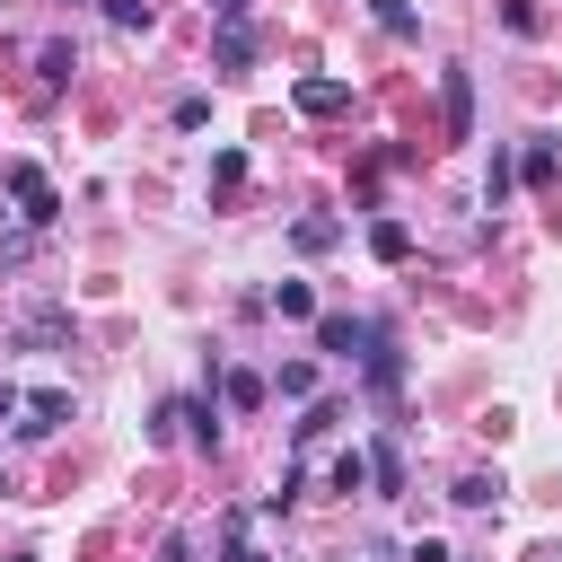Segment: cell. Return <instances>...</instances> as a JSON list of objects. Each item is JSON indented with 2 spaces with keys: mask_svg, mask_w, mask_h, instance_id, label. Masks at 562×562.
Here are the masks:
<instances>
[{
  "mask_svg": "<svg viewBox=\"0 0 562 562\" xmlns=\"http://www.w3.org/2000/svg\"><path fill=\"white\" fill-rule=\"evenodd\" d=\"M263 395H272V386H263V369H228V378H220V404H228V413H255Z\"/></svg>",
  "mask_w": 562,
  "mask_h": 562,
  "instance_id": "obj_5",
  "label": "cell"
},
{
  "mask_svg": "<svg viewBox=\"0 0 562 562\" xmlns=\"http://www.w3.org/2000/svg\"><path fill=\"white\" fill-rule=\"evenodd\" d=\"M439 97H448V132L465 140V132H474V88H465V70H448V79H439Z\"/></svg>",
  "mask_w": 562,
  "mask_h": 562,
  "instance_id": "obj_7",
  "label": "cell"
},
{
  "mask_svg": "<svg viewBox=\"0 0 562 562\" xmlns=\"http://www.w3.org/2000/svg\"><path fill=\"white\" fill-rule=\"evenodd\" d=\"M105 18H114V26L132 35V26H149V0H105Z\"/></svg>",
  "mask_w": 562,
  "mask_h": 562,
  "instance_id": "obj_19",
  "label": "cell"
},
{
  "mask_svg": "<svg viewBox=\"0 0 562 562\" xmlns=\"http://www.w3.org/2000/svg\"><path fill=\"white\" fill-rule=\"evenodd\" d=\"M18 404H26V395H18V386H9V378H0V422H9V413H18Z\"/></svg>",
  "mask_w": 562,
  "mask_h": 562,
  "instance_id": "obj_21",
  "label": "cell"
},
{
  "mask_svg": "<svg viewBox=\"0 0 562 562\" xmlns=\"http://www.w3.org/2000/svg\"><path fill=\"white\" fill-rule=\"evenodd\" d=\"M18 413H26V422H18V430H26V439H53V430H61V422H70V395H61V386H35V395H26V404H18Z\"/></svg>",
  "mask_w": 562,
  "mask_h": 562,
  "instance_id": "obj_3",
  "label": "cell"
},
{
  "mask_svg": "<svg viewBox=\"0 0 562 562\" xmlns=\"http://www.w3.org/2000/svg\"><path fill=\"white\" fill-rule=\"evenodd\" d=\"M334 237H342V228H334V220H325V211H307V220H299V228H290V246H299V255H325V246H334Z\"/></svg>",
  "mask_w": 562,
  "mask_h": 562,
  "instance_id": "obj_10",
  "label": "cell"
},
{
  "mask_svg": "<svg viewBox=\"0 0 562 562\" xmlns=\"http://www.w3.org/2000/svg\"><path fill=\"white\" fill-rule=\"evenodd\" d=\"M404 562H457V553H448V544H439V536H422V544H413V553H404Z\"/></svg>",
  "mask_w": 562,
  "mask_h": 562,
  "instance_id": "obj_20",
  "label": "cell"
},
{
  "mask_svg": "<svg viewBox=\"0 0 562 562\" xmlns=\"http://www.w3.org/2000/svg\"><path fill=\"white\" fill-rule=\"evenodd\" d=\"M228 562H263V553H255V544H237V553H228Z\"/></svg>",
  "mask_w": 562,
  "mask_h": 562,
  "instance_id": "obj_23",
  "label": "cell"
},
{
  "mask_svg": "<svg viewBox=\"0 0 562 562\" xmlns=\"http://www.w3.org/2000/svg\"><path fill=\"white\" fill-rule=\"evenodd\" d=\"M272 307H281V316H316V290H307V281H281Z\"/></svg>",
  "mask_w": 562,
  "mask_h": 562,
  "instance_id": "obj_17",
  "label": "cell"
},
{
  "mask_svg": "<svg viewBox=\"0 0 562 562\" xmlns=\"http://www.w3.org/2000/svg\"><path fill=\"white\" fill-rule=\"evenodd\" d=\"M158 562H193V553H184V536H167V544H158Z\"/></svg>",
  "mask_w": 562,
  "mask_h": 562,
  "instance_id": "obj_22",
  "label": "cell"
},
{
  "mask_svg": "<svg viewBox=\"0 0 562 562\" xmlns=\"http://www.w3.org/2000/svg\"><path fill=\"white\" fill-rule=\"evenodd\" d=\"M369 18H378L386 35H422V18H413V0H369Z\"/></svg>",
  "mask_w": 562,
  "mask_h": 562,
  "instance_id": "obj_15",
  "label": "cell"
},
{
  "mask_svg": "<svg viewBox=\"0 0 562 562\" xmlns=\"http://www.w3.org/2000/svg\"><path fill=\"white\" fill-rule=\"evenodd\" d=\"M369 246H378V263H404V255H413V228H404V220H378Z\"/></svg>",
  "mask_w": 562,
  "mask_h": 562,
  "instance_id": "obj_11",
  "label": "cell"
},
{
  "mask_svg": "<svg viewBox=\"0 0 562 562\" xmlns=\"http://www.w3.org/2000/svg\"><path fill=\"white\" fill-rule=\"evenodd\" d=\"M211 53H220V70H246V61H255V35H246V18H220Z\"/></svg>",
  "mask_w": 562,
  "mask_h": 562,
  "instance_id": "obj_4",
  "label": "cell"
},
{
  "mask_svg": "<svg viewBox=\"0 0 562 562\" xmlns=\"http://www.w3.org/2000/svg\"><path fill=\"white\" fill-rule=\"evenodd\" d=\"M509 184H518V167H509V158H492V176H483V202L501 211V202H509Z\"/></svg>",
  "mask_w": 562,
  "mask_h": 562,
  "instance_id": "obj_18",
  "label": "cell"
},
{
  "mask_svg": "<svg viewBox=\"0 0 562 562\" xmlns=\"http://www.w3.org/2000/svg\"><path fill=\"white\" fill-rule=\"evenodd\" d=\"M263 386H281V395L299 404V395H316V369H307V360H281V378H263Z\"/></svg>",
  "mask_w": 562,
  "mask_h": 562,
  "instance_id": "obj_16",
  "label": "cell"
},
{
  "mask_svg": "<svg viewBox=\"0 0 562 562\" xmlns=\"http://www.w3.org/2000/svg\"><path fill=\"white\" fill-rule=\"evenodd\" d=\"M342 105H351L342 79H299V114H342Z\"/></svg>",
  "mask_w": 562,
  "mask_h": 562,
  "instance_id": "obj_6",
  "label": "cell"
},
{
  "mask_svg": "<svg viewBox=\"0 0 562 562\" xmlns=\"http://www.w3.org/2000/svg\"><path fill=\"white\" fill-rule=\"evenodd\" d=\"M9 193H18V211H26L35 228H53V220H61V193L44 184V167H9Z\"/></svg>",
  "mask_w": 562,
  "mask_h": 562,
  "instance_id": "obj_1",
  "label": "cell"
},
{
  "mask_svg": "<svg viewBox=\"0 0 562 562\" xmlns=\"http://www.w3.org/2000/svg\"><path fill=\"white\" fill-rule=\"evenodd\" d=\"M316 342H325L334 360H369V342H378V325H360V316H316Z\"/></svg>",
  "mask_w": 562,
  "mask_h": 562,
  "instance_id": "obj_2",
  "label": "cell"
},
{
  "mask_svg": "<svg viewBox=\"0 0 562 562\" xmlns=\"http://www.w3.org/2000/svg\"><path fill=\"white\" fill-rule=\"evenodd\" d=\"M325 483H334V492H342V501H351V492H360V483H369V457H360V448H342V457H334V465H325Z\"/></svg>",
  "mask_w": 562,
  "mask_h": 562,
  "instance_id": "obj_12",
  "label": "cell"
},
{
  "mask_svg": "<svg viewBox=\"0 0 562 562\" xmlns=\"http://www.w3.org/2000/svg\"><path fill=\"white\" fill-rule=\"evenodd\" d=\"M369 386H378V395H395V386H404V360H395V342H386V334L369 342Z\"/></svg>",
  "mask_w": 562,
  "mask_h": 562,
  "instance_id": "obj_8",
  "label": "cell"
},
{
  "mask_svg": "<svg viewBox=\"0 0 562 562\" xmlns=\"http://www.w3.org/2000/svg\"><path fill=\"white\" fill-rule=\"evenodd\" d=\"M518 176H527V184H536V193H544V184H553V140H544V132H536V140H527V158H518Z\"/></svg>",
  "mask_w": 562,
  "mask_h": 562,
  "instance_id": "obj_14",
  "label": "cell"
},
{
  "mask_svg": "<svg viewBox=\"0 0 562 562\" xmlns=\"http://www.w3.org/2000/svg\"><path fill=\"white\" fill-rule=\"evenodd\" d=\"M448 501H457V509H492V501H501V474H457Z\"/></svg>",
  "mask_w": 562,
  "mask_h": 562,
  "instance_id": "obj_13",
  "label": "cell"
},
{
  "mask_svg": "<svg viewBox=\"0 0 562 562\" xmlns=\"http://www.w3.org/2000/svg\"><path fill=\"white\" fill-rule=\"evenodd\" d=\"M369 483H378V501H395V492H404V457H395V439H378V457H369Z\"/></svg>",
  "mask_w": 562,
  "mask_h": 562,
  "instance_id": "obj_9",
  "label": "cell"
}]
</instances>
